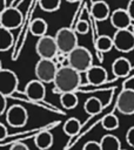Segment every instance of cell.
I'll use <instances>...</instances> for the list:
<instances>
[{"label": "cell", "mask_w": 134, "mask_h": 150, "mask_svg": "<svg viewBox=\"0 0 134 150\" xmlns=\"http://www.w3.org/2000/svg\"><path fill=\"white\" fill-rule=\"evenodd\" d=\"M19 79L18 75L11 70L1 68L0 70V94L4 96L13 95L18 90Z\"/></svg>", "instance_id": "cell-6"}, {"label": "cell", "mask_w": 134, "mask_h": 150, "mask_svg": "<svg viewBox=\"0 0 134 150\" xmlns=\"http://www.w3.org/2000/svg\"><path fill=\"white\" fill-rule=\"evenodd\" d=\"M61 0H39V6L43 12H55L60 8Z\"/></svg>", "instance_id": "cell-25"}, {"label": "cell", "mask_w": 134, "mask_h": 150, "mask_svg": "<svg viewBox=\"0 0 134 150\" xmlns=\"http://www.w3.org/2000/svg\"><path fill=\"white\" fill-rule=\"evenodd\" d=\"M47 29H48V26H47V22L41 19V18H36L34 20H32L31 25H29V32L32 35L34 36H38V38H41L43 35H47Z\"/></svg>", "instance_id": "cell-18"}, {"label": "cell", "mask_w": 134, "mask_h": 150, "mask_svg": "<svg viewBox=\"0 0 134 150\" xmlns=\"http://www.w3.org/2000/svg\"><path fill=\"white\" fill-rule=\"evenodd\" d=\"M54 38H55L59 52L63 53L66 55H68L73 49H75L79 46L78 45L76 32L74 29H72V28H68V27L60 28L56 32Z\"/></svg>", "instance_id": "cell-3"}, {"label": "cell", "mask_w": 134, "mask_h": 150, "mask_svg": "<svg viewBox=\"0 0 134 150\" xmlns=\"http://www.w3.org/2000/svg\"><path fill=\"white\" fill-rule=\"evenodd\" d=\"M116 108L123 115L134 114V89L126 88L119 94L116 100Z\"/></svg>", "instance_id": "cell-10"}, {"label": "cell", "mask_w": 134, "mask_h": 150, "mask_svg": "<svg viewBox=\"0 0 134 150\" xmlns=\"http://www.w3.org/2000/svg\"><path fill=\"white\" fill-rule=\"evenodd\" d=\"M74 30L76 32V34H81V35H85L88 33L89 30V23L87 20H79L75 25V28Z\"/></svg>", "instance_id": "cell-26"}, {"label": "cell", "mask_w": 134, "mask_h": 150, "mask_svg": "<svg viewBox=\"0 0 134 150\" xmlns=\"http://www.w3.org/2000/svg\"><path fill=\"white\" fill-rule=\"evenodd\" d=\"M126 9H127L129 16L132 18V21H134V0H129V1H128Z\"/></svg>", "instance_id": "cell-31"}, {"label": "cell", "mask_w": 134, "mask_h": 150, "mask_svg": "<svg viewBox=\"0 0 134 150\" xmlns=\"http://www.w3.org/2000/svg\"><path fill=\"white\" fill-rule=\"evenodd\" d=\"M82 150H102V149H101L100 142H98V141H88L87 143L83 144Z\"/></svg>", "instance_id": "cell-27"}, {"label": "cell", "mask_w": 134, "mask_h": 150, "mask_svg": "<svg viewBox=\"0 0 134 150\" xmlns=\"http://www.w3.org/2000/svg\"><path fill=\"white\" fill-rule=\"evenodd\" d=\"M101 125L105 130L107 131H112L119 128V118L114 115V114H108L106 115L102 121H101Z\"/></svg>", "instance_id": "cell-24"}, {"label": "cell", "mask_w": 134, "mask_h": 150, "mask_svg": "<svg viewBox=\"0 0 134 150\" xmlns=\"http://www.w3.org/2000/svg\"><path fill=\"white\" fill-rule=\"evenodd\" d=\"M7 137V128L4 123H0V141H4Z\"/></svg>", "instance_id": "cell-32"}, {"label": "cell", "mask_w": 134, "mask_h": 150, "mask_svg": "<svg viewBox=\"0 0 134 150\" xmlns=\"http://www.w3.org/2000/svg\"><path fill=\"white\" fill-rule=\"evenodd\" d=\"M78 103H79V98H78V96L74 91L60 94V104L65 109H67V110L74 109L78 105Z\"/></svg>", "instance_id": "cell-21"}, {"label": "cell", "mask_w": 134, "mask_h": 150, "mask_svg": "<svg viewBox=\"0 0 134 150\" xmlns=\"http://www.w3.org/2000/svg\"><path fill=\"white\" fill-rule=\"evenodd\" d=\"M0 2H1V11H0V12H2V11H5V9L7 8V6H6L7 1H6V0H0Z\"/></svg>", "instance_id": "cell-33"}, {"label": "cell", "mask_w": 134, "mask_h": 150, "mask_svg": "<svg viewBox=\"0 0 134 150\" xmlns=\"http://www.w3.org/2000/svg\"><path fill=\"white\" fill-rule=\"evenodd\" d=\"M25 94L26 96L34 102H40L46 96V87L45 83L40 80H31L26 87H25Z\"/></svg>", "instance_id": "cell-11"}, {"label": "cell", "mask_w": 134, "mask_h": 150, "mask_svg": "<svg viewBox=\"0 0 134 150\" xmlns=\"http://www.w3.org/2000/svg\"><path fill=\"white\" fill-rule=\"evenodd\" d=\"M9 150H29V148L22 142H16V143L11 145Z\"/></svg>", "instance_id": "cell-30"}, {"label": "cell", "mask_w": 134, "mask_h": 150, "mask_svg": "<svg viewBox=\"0 0 134 150\" xmlns=\"http://www.w3.org/2000/svg\"><path fill=\"white\" fill-rule=\"evenodd\" d=\"M85 74H86L87 82L93 86L103 84L108 79L107 70L102 66H92Z\"/></svg>", "instance_id": "cell-13"}, {"label": "cell", "mask_w": 134, "mask_h": 150, "mask_svg": "<svg viewBox=\"0 0 134 150\" xmlns=\"http://www.w3.org/2000/svg\"><path fill=\"white\" fill-rule=\"evenodd\" d=\"M35 52L40 59L53 60L59 53V48H58L55 38L51 36V35H43V36L39 38L35 43Z\"/></svg>", "instance_id": "cell-5"}, {"label": "cell", "mask_w": 134, "mask_h": 150, "mask_svg": "<svg viewBox=\"0 0 134 150\" xmlns=\"http://www.w3.org/2000/svg\"><path fill=\"white\" fill-rule=\"evenodd\" d=\"M14 43V36L12 32L7 28L0 27V50H8Z\"/></svg>", "instance_id": "cell-20"}, {"label": "cell", "mask_w": 134, "mask_h": 150, "mask_svg": "<svg viewBox=\"0 0 134 150\" xmlns=\"http://www.w3.org/2000/svg\"><path fill=\"white\" fill-rule=\"evenodd\" d=\"M121 150H126V149H121Z\"/></svg>", "instance_id": "cell-35"}, {"label": "cell", "mask_w": 134, "mask_h": 150, "mask_svg": "<svg viewBox=\"0 0 134 150\" xmlns=\"http://www.w3.org/2000/svg\"><path fill=\"white\" fill-rule=\"evenodd\" d=\"M132 70L130 61L126 57H118L112 63V73L116 77H125Z\"/></svg>", "instance_id": "cell-15"}, {"label": "cell", "mask_w": 134, "mask_h": 150, "mask_svg": "<svg viewBox=\"0 0 134 150\" xmlns=\"http://www.w3.org/2000/svg\"><path fill=\"white\" fill-rule=\"evenodd\" d=\"M126 142L128 143L129 146L134 148V125L130 127L127 132H126Z\"/></svg>", "instance_id": "cell-28"}, {"label": "cell", "mask_w": 134, "mask_h": 150, "mask_svg": "<svg viewBox=\"0 0 134 150\" xmlns=\"http://www.w3.org/2000/svg\"><path fill=\"white\" fill-rule=\"evenodd\" d=\"M100 145L102 150H121L120 139L112 134L103 135L100 139Z\"/></svg>", "instance_id": "cell-17"}, {"label": "cell", "mask_w": 134, "mask_h": 150, "mask_svg": "<svg viewBox=\"0 0 134 150\" xmlns=\"http://www.w3.org/2000/svg\"><path fill=\"white\" fill-rule=\"evenodd\" d=\"M113 38L114 48L121 53H128L134 49V32L130 29H118Z\"/></svg>", "instance_id": "cell-7"}, {"label": "cell", "mask_w": 134, "mask_h": 150, "mask_svg": "<svg viewBox=\"0 0 134 150\" xmlns=\"http://www.w3.org/2000/svg\"><path fill=\"white\" fill-rule=\"evenodd\" d=\"M67 66L79 73H86L93 66V55L83 46H78L67 55Z\"/></svg>", "instance_id": "cell-2"}, {"label": "cell", "mask_w": 134, "mask_h": 150, "mask_svg": "<svg viewBox=\"0 0 134 150\" xmlns=\"http://www.w3.org/2000/svg\"><path fill=\"white\" fill-rule=\"evenodd\" d=\"M28 112L21 104H13L6 111V122L13 128H21L27 123Z\"/></svg>", "instance_id": "cell-9"}, {"label": "cell", "mask_w": 134, "mask_h": 150, "mask_svg": "<svg viewBox=\"0 0 134 150\" xmlns=\"http://www.w3.org/2000/svg\"><path fill=\"white\" fill-rule=\"evenodd\" d=\"M54 137L51 131H40L34 137V144L39 150H47L53 145Z\"/></svg>", "instance_id": "cell-16"}, {"label": "cell", "mask_w": 134, "mask_h": 150, "mask_svg": "<svg viewBox=\"0 0 134 150\" xmlns=\"http://www.w3.org/2000/svg\"><path fill=\"white\" fill-rule=\"evenodd\" d=\"M59 67L54 62V60L49 59H40L35 67H34V74L38 80H40L43 83H51L54 81L56 71Z\"/></svg>", "instance_id": "cell-4"}, {"label": "cell", "mask_w": 134, "mask_h": 150, "mask_svg": "<svg viewBox=\"0 0 134 150\" xmlns=\"http://www.w3.org/2000/svg\"><path fill=\"white\" fill-rule=\"evenodd\" d=\"M7 107V96L0 94V115H4Z\"/></svg>", "instance_id": "cell-29"}, {"label": "cell", "mask_w": 134, "mask_h": 150, "mask_svg": "<svg viewBox=\"0 0 134 150\" xmlns=\"http://www.w3.org/2000/svg\"><path fill=\"white\" fill-rule=\"evenodd\" d=\"M114 47V42H113V38L108 36V35H100L96 41H95V48L98 52L100 53H106L109 52L112 48Z\"/></svg>", "instance_id": "cell-22"}, {"label": "cell", "mask_w": 134, "mask_h": 150, "mask_svg": "<svg viewBox=\"0 0 134 150\" xmlns=\"http://www.w3.org/2000/svg\"><path fill=\"white\" fill-rule=\"evenodd\" d=\"M22 21H24V15L16 7L9 6L5 11L0 12V25L4 28H7L9 30L19 28Z\"/></svg>", "instance_id": "cell-8"}, {"label": "cell", "mask_w": 134, "mask_h": 150, "mask_svg": "<svg viewBox=\"0 0 134 150\" xmlns=\"http://www.w3.org/2000/svg\"><path fill=\"white\" fill-rule=\"evenodd\" d=\"M110 23L114 28L118 29H127L132 25V18L129 16L127 9L125 8H116L115 11L112 12L109 16Z\"/></svg>", "instance_id": "cell-12"}, {"label": "cell", "mask_w": 134, "mask_h": 150, "mask_svg": "<svg viewBox=\"0 0 134 150\" xmlns=\"http://www.w3.org/2000/svg\"><path fill=\"white\" fill-rule=\"evenodd\" d=\"M91 14L96 21H105L107 20L112 12L109 9V5L103 0H96L91 6Z\"/></svg>", "instance_id": "cell-14"}, {"label": "cell", "mask_w": 134, "mask_h": 150, "mask_svg": "<svg viewBox=\"0 0 134 150\" xmlns=\"http://www.w3.org/2000/svg\"><path fill=\"white\" fill-rule=\"evenodd\" d=\"M67 2H76V1H79V0H66Z\"/></svg>", "instance_id": "cell-34"}, {"label": "cell", "mask_w": 134, "mask_h": 150, "mask_svg": "<svg viewBox=\"0 0 134 150\" xmlns=\"http://www.w3.org/2000/svg\"><path fill=\"white\" fill-rule=\"evenodd\" d=\"M102 108H103V105H102L101 100L95 96L88 97L83 103V109L88 115H96V114L101 112Z\"/></svg>", "instance_id": "cell-19"}, {"label": "cell", "mask_w": 134, "mask_h": 150, "mask_svg": "<svg viewBox=\"0 0 134 150\" xmlns=\"http://www.w3.org/2000/svg\"><path fill=\"white\" fill-rule=\"evenodd\" d=\"M53 83L55 93H72L78 89L81 83V73L71 66H61L56 71Z\"/></svg>", "instance_id": "cell-1"}, {"label": "cell", "mask_w": 134, "mask_h": 150, "mask_svg": "<svg viewBox=\"0 0 134 150\" xmlns=\"http://www.w3.org/2000/svg\"><path fill=\"white\" fill-rule=\"evenodd\" d=\"M80 129H81V122L75 117L68 118L63 124V132L68 136H75L76 134H79Z\"/></svg>", "instance_id": "cell-23"}]
</instances>
